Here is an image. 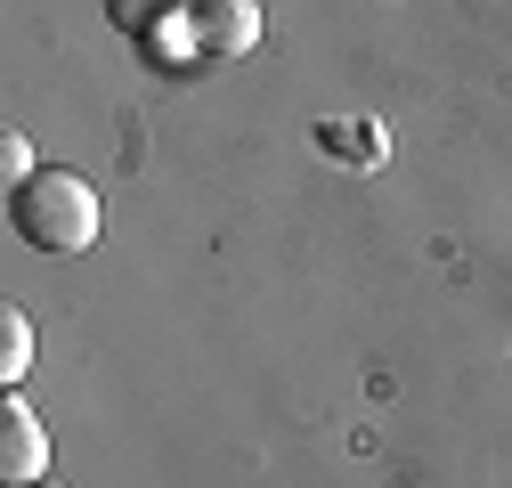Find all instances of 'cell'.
Returning <instances> with one entry per match:
<instances>
[{
    "mask_svg": "<svg viewBox=\"0 0 512 488\" xmlns=\"http://www.w3.org/2000/svg\"><path fill=\"white\" fill-rule=\"evenodd\" d=\"M25 366H33V318L17 310V301H0V383H25Z\"/></svg>",
    "mask_w": 512,
    "mask_h": 488,
    "instance_id": "4",
    "label": "cell"
},
{
    "mask_svg": "<svg viewBox=\"0 0 512 488\" xmlns=\"http://www.w3.org/2000/svg\"><path fill=\"white\" fill-rule=\"evenodd\" d=\"M0 171H9V188H25V179L41 171V163H33V147H25V131H9V139H0Z\"/></svg>",
    "mask_w": 512,
    "mask_h": 488,
    "instance_id": "7",
    "label": "cell"
},
{
    "mask_svg": "<svg viewBox=\"0 0 512 488\" xmlns=\"http://www.w3.org/2000/svg\"><path fill=\"white\" fill-rule=\"evenodd\" d=\"M9 220H17V236L33 244V253H90L106 204H98V188H90L82 171L41 163L25 188H9Z\"/></svg>",
    "mask_w": 512,
    "mask_h": 488,
    "instance_id": "1",
    "label": "cell"
},
{
    "mask_svg": "<svg viewBox=\"0 0 512 488\" xmlns=\"http://www.w3.org/2000/svg\"><path fill=\"white\" fill-rule=\"evenodd\" d=\"M196 41L204 57H244L261 41V0H196Z\"/></svg>",
    "mask_w": 512,
    "mask_h": 488,
    "instance_id": "3",
    "label": "cell"
},
{
    "mask_svg": "<svg viewBox=\"0 0 512 488\" xmlns=\"http://www.w3.org/2000/svg\"><path fill=\"white\" fill-rule=\"evenodd\" d=\"M49 480V423L9 391L0 399V488H33Z\"/></svg>",
    "mask_w": 512,
    "mask_h": 488,
    "instance_id": "2",
    "label": "cell"
},
{
    "mask_svg": "<svg viewBox=\"0 0 512 488\" xmlns=\"http://www.w3.org/2000/svg\"><path fill=\"white\" fill-rule=\"evenodd\" d=\"M179 9H196V0H106V17H114L122 33H155V25L179 17Z\"/></svg>",
    "mask_w": 512,
    "mask_h": 488,
    "instance_id": "6",
    "label": "cell"
},
{
    "mask_svg": "<svg viewBox=\"0 0 512 488\" xmlns=\"http://www.w3.org/2000/svg\"><path fill=\"white\" fill-rule=\"evenodd\" d=\"M147 41V57L155 66H179V57H204V41H196V9H179V17H163L155 33H139Z\"/></svg>",
    "mask_w": 512,
    "mask_h": 488,
    "instance_id": "5",
    "label": "cell"
},
{
    "mask_svg": "<svg viewBox=\"0 0 512 488\" xmlns=\"http://www.w3.org/2000/svg\"><path fill=\"white\" fill-rule=\"evenodd\" d=\"M33 488H57V480H33Z\"/></svg>",
    "mask_w": 512,
    "mask_h": 488,
    "instance_id": "8",
    "label": "cell"
}]
</instances>
